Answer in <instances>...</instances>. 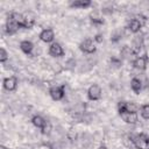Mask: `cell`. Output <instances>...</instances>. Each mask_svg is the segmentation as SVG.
<instances>
[{"mask_svg":"<svg viewBox=\"0 0 149 149\" xmlns=\"http://www.w3.org/2000/svg\"><path fill=\"white\" fill-rule=\"evenodd\" d=\"M133 144L137 149H143V148H149V136L144 133H139L134 136L130 137Z\"/></svg>","mask_w":149,"mask_h":149,"instance_id":"cell-1","label":"cell"},{"mask_svg":"<svg viewBox=\"0 0 149 149\" xmlns=\"http://www.w3.org/2000/svg\"><path fill=\"white\" fill-rule=\"evenodd\" d=\"M101 95H102V90H101V87L98 84H93V85H91L88 87V90H87V98L90 100L97 101V100H99L101 98Z\"/></svg>","mask_w":149,"mask_h":149,"instance_id":"cell-2","label":"cell"},{"mask_svg":"<svg viewBox=\"0 0 149 149\" xmlns=\"http://www.w3.org/2000/svg\"><path fill=\"white\" fill-rule=\"evenodd\" d=\"M49 94H50V97L52 98V100H55V101H59V100H62L63 98H64V95H65V91H64V85H62V86H52V87H50V90H49Z\"/></svg>","mask_w":149,"mask_h":149,"instance_id":"cell-3","label":"cell"},{"mask_svg":"<svg viewBox=\"0 0 149 149\" xmlns=\"http://www.w3.org/2000/svg\"><path fill=\"white\" fill-rule=\"evenodd\" d=\"M139 109V106L135 104V102H132V101H120L118 104V111L119 113L121 112H137Z\"/></svg>","mask_w":149,"mask_h":149,"instance_id":"cell-4","label":"cell"},{"mask_svg":"<svg viewBox=\"0 0 149 149\" xmlns=\"http://www.w3.org/2000/svg\"><path fill=\"white\" fill-rule=\"evenodd\" d=\"M79 49H80L84 54H93V52H95V50H97L95 44H94L93 41L90 40V38H86V40L81 41L80 44H79Z\"/></svg>","mask_w":149,"mask_h":149,"instance_id":"cell-5","label":"cell"},{"mask_svg":"<svg viewBox=\"0 0 149 149\" xmlns=\"http://www.w3.org/2000/svg\"><path fill=\"white\" fill-rule=\"evenodd\" d=\"M120 114V116H121V119L126 122V123H130V125H134V123H136L137 121H139V116H137V113H135V112H121V113H119Z\"/></svg>","mask_w":149,"mask_h":149,"instance_id":"cell-6","label":"cell"},{"mask_svg":"<svg viewBox=\"0 0 149 149\" xmlns=\"http://www.w3.org/2000/svg\"><path fill=\"white\" fill-rule=\"evenodd\" d=\"M147 63H148V57L147 55L144 56H137L134 61H133V65L136 70L139 71H144L147 69Z\"/></svg>","mask_w":149,"mask_h":149,"instance_id":"cell-7","label":"cell"},{"mask_svg":"<svg viewBox=\"0 0 149 149\" xmlns=\"http://www.w3.org/2000/svg\"><path fill=\"white\" fill-rule=\"evenodd\" d=\"M49 55L52 57H62L64 55V50L59 43L52 42L49 47Z\"/></svg>","mask_w":149,"mask_h":149,"instance_id":"cell-8","label":"cell"},{"mask_svg":"<svg viewBox=\"0 0 149 149\" xmlns=\"http://www.w3.org/2000/svg\"><path fill=\"white\" fill-rule=\"evenodd\" d=\"M16 87H17V78L16 77L10 76V77H7L3 79V88L6 91L12 92V91L16 90Z\"/></svg>","mask_w":149,"mask_h":149,"instance_id":"cell-9","label":"cell"},{"mask_svg":"<svg viewBox=\"0 0 149 149\" xmlns=\"http://www.w3.org/2000/svg\"><path fill=\"white\" fill-rule=\"evenodd\" d=\"M55 38V33L51 28H47V29H43L40 34V40L44 43H51Z\"/></svg>","mask_w":149,"mask_h":149,"instance_id":"cell-10","label":"cell"},{"mask_svg":"<svg viewBox=\"0 0 149 149\" xmlns=\"http://www.w3.org/2000/svg\"><path fill=\"white\" fill-rule=\"evenodd\" d=\"M5 28H6V31H7V34H8V35H14V34H15V33L21 28V26H20L19 23L14 22L13 20L8 19V20H7V22H6Z\"/></svg>","mask_w":149,"mask_h":149,"instance_id":"cell-11","label":"cell"},{"mask_svg":"<svg viewBox=\"0 0 149 149\" xmlns=\"http://www.w3.org/2000/svg\"><path fill=\"white\" fill-rule=\"evenodd\" d=\"M143 47V37L142 36H135L134 37V40H133V43H132V50L134 51V54L136 55L140 50H141V48Z\"/></svg>","mask_w":149,"mask_h":149,"instance_id":"cell-12","label":"cell"},{"mask_svg":"<svg viewBox=\"0 0 149 149\" xmlns=\"http://www.w3.org/2000/svg\"><path fill=\"white\" fill-rule=\"evenodd\" d=\"M141 28H142V24H141V22H140L137 19H133V20H130L129 23H128V30H129L130 33L136 34V33H139V31L141 30Z\"/></svg>","mask_w":149,"mask_h":149,"instance_id":"cell-13","label":"cell"},{"mask_svg":"<svg viewBox=\"0 0 149 149\" xmlns=\"http://www.w3.org/2000/svg\"><path fill=\"white\" fill-rule=\"evenodd\" d=\"M20 49L22 50V52H24L26 55H30L33 49H34V44L33 42L28 41V40H24V41H21L20 43Z\"/></svg>","mask_w":149,"mask_h":149,"instance_id":"cell-14","label":"cell"},{"mask_svg":"<svg viewBox=\"0 0 149 149\" xmlns=\"http://www.w3.org/2000/svg\"><path fill=\"white\" fill-rule=\"evenodd\" d=\"M34 24H35V17H34V15H31L30 13H29V14L23 15V23H22V28L30 29Z\"/></svg>","mask_w":149,"mask_h":149,"instance_id":"cell-15","label":"cell"},{"mask_svg":"<svg viewBox=\"0 0 149 149\" xmlns=\"http://www.w3.org/2000/svg\"><path fill=\"white\" fill-rule=\"evenodd\" d=\"M130 88H132L136 94H139V93L141 92V90H142V81H141L139 78L134 77V78L130 80Z\"/></svg>","mask_w":149,"mask_h":149,"instance_id":"cell-16","label":"cell"},{"mask_svg":"<svg viewBox=\"0 0 149 149\" xmlns=\"http://www.w3.org/2000/svg\"><path fill=\"white\" fill-rule=\"evenodd\" d=\"M31 122H33V125H34L36 128H40V129H42V128L47 125V121H45L41 115H34V116L31 118Z\"/></svg>","mask_w":149,"mask_h":149,"instance_id":"cell-17","label":"cell"},{"mask_svg":"<svg viewBox=\"0 0 149 149\" xmlns=\"http://www.w3.org/2000/svg\"><path fill=\"white\" fill-rule=\"evenodd\" d=\"M88 6H91V1L90 0H76V1L70 3L71 8H86Z\"/></svg>","mask_w":149,"mask_h":149,"instance_id":"cell-18","label":"cell"},{"mask_svg":"<svg viewBox=\"0 0 149 149\" xmlns=\"http://www.w3.org/2000/svg\"><path fill=\"white\" fill-rule=\"evenodd\" d=\"M8 19H10V20H13L14 22L19 23V24L21 26V28H22V23H23V14L17 13V12H13V13L9 15Z\"/></svg>","mask_w":149,"mask_h":149,"instance_id":"cell-19","label":"cell"},{"mask_svg":"<svg viewBox=\"0 0 149 149\" xmlns=\"http://www.w3.org/2000/svg\"><path fill=\"white\" fill-rule=\"evenodd\" d=\"M121 55H122V57H125V58H130L132 56H134L135 54H134V51L132 50V48L130 47H128V45H125L123 48H122V50H121Z\"/></svg>","mask_w":149,"mask_h":149,"instance_id":"cell-20","label":"cell"},{"mask_svg":"<svg viewBox=\"0 0 149 149\" xmlns=\"http://www.w3.org/2000/svg\"><path fill=\"white\" fill-rule=\"evenodd\" d=\"M141 116L146 120H149V105H143L141 107Z\"/></svg>","mask_w":149,"mask_h":149,"instance_id":"cell-21","label":"cell"},{"mask_svg":"<svg viewBox=\"0 0 149 149\" xmlns=\"http://www.w3.org/2000/svg\"><path fill=\"white\" fill-rule=\"evenodd\" d=\"M7 59H8V52L6 51L5 48H1L0 49V62L1 63H5Z\"/></svg>","mask_w":149,"mask_h":149,"instance_id":"cell-22","label":"cell"},{"mask_svg":"<svg viewBox=\"0 0 149 149\" xmlns=\"http://www.w3.org/2000/svg\"><path fill=\"white\" fill-rule=\"evenodd\" d=\"M50 130H51V126L47 122V125L41 129V132H42V134H44V135H47V134H49L50 133Z\"/></svg>","mask_w":149,"mask_h":149,"instance_id":"cell-23","label":"cell"},{"mask_svg":"<svg viewBox=\"0 0 149 149\" xmlns=\"http://www.w3.org/2000/svg\"><path fill=\"white\" fill-rule=\"evenodd\" d=\"M140 22H141V24L143 26L144 23H146V21H147V17L146 16H143V15H139V19H137Z\"/></svg>","mask_w":149,"mask_h":149,"instance_id":"cell-24","label":"cell"},{"mask_svg":"<svg viewBox=\"0 0 149 149\" xmlns=\"http://www.w3.org/2000/svg\"><path fill=\"white\" fill-rule=\"evenodd\" d=\"M94 40H95L97 42H99V43H100V42H102V37H101V35H97Z\"/></svg>","mask_w":149,"mask_h":149,"instance_id":"cell-25","label":"cell"},{"mask_svg":"<svg viewBox=\"0 0 149 149\" xmlns=\"http://www.w3.org/2000/svg\"><path fill=\"white\" fill-rule=\"evenodd\" d=\"M0 149H9V148H7L6 146H3V144H1V146H0Z\"/></svg>","mask_w":149,"mask_h":149,"instance_id":"cell-26","label":"cell"},{"mask_svg":"<svg viewBox=\"0 0 149 149\" xmlns=\"http://www.w3.org/2000/svg\"><path fill=\"white\" fill-rule=\"evenodd\" d=\"M98 149H107V147H106V146H100Z\"/></svg>","mask_w":149,"mask_h":149,"instance_id":"cell-27","label":"cell"},{"mask_svg":"<svg viewBox=\"0 0 149 149\" xmlns=\"http://www.w3.org/2000/svg\"><path fill=\"white\" fill-rule=\"evenodd\" d=\"M143 149H149V148H143Z\"/></svg>","mask_w":149,"mask_h":149,"instance_id":"cell-28","label":"cell"}]
</instances>
